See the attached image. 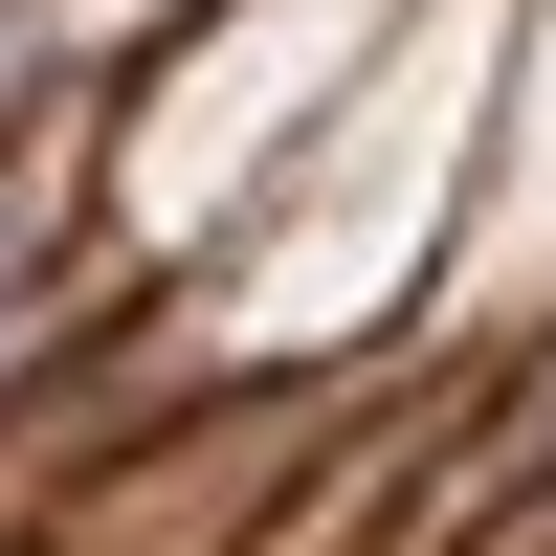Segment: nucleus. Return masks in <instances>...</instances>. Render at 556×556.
<instances>
[{
	"label": "nucleus",
	"mask_w": 556,
	"mask_h": 556,
	"mask_svg": "<svg viewBox=\"0 0 556 556\" xmlns=\"http://www.w3.org/2000/svg\"><path fill=\"white\" fill-rule=\"evenodd\" d=\"M67 267H89V201H67V134H45V156H0V334H45Z\"/></svg>",
	"instance_id": "nucleus-1"
}]
</instances>
